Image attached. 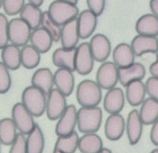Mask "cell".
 <instances>
[{"label": "cell", "instance_id": "6da1fadb", "mask_svg": "<svg viewBox=\"0 0 158 153\" xmlns=\"http://www.w3.org/2000/svg\"><path fill=\"white\" fill-rule=\"evenodd\" d=\"M102 119L101 109L97 107H83L77 112V124L80 132L95 133L100 128Z\"/></svg>", "mask_w": 158, "mask_h": 153}, {"label": "cell", "instance_id": "7a4b0ae2", "mask_svg": "<svg viewBox=\"0 0 158 153\" xmlns=\"http://www.w3.org/2000/svg\"><path fill=\"white\" fill-rule=\"evenodd\" d=\"M102 97L101 88L95 82L84 80L78 85L77 100L83 107H97L101 102Z\"/></svg>", "mask_w": 158, "mask_h": 153}, {"label": "cell", "instance_id": "3957f363", "mask_svg": "<svg viewBox=\"0 0 158 153\" xmlns=\"http://www.w3.org/2000/svg\"><path fill=\"white\" fill-rule=\"evenodd\" d=\"M46 95L34 86L27 87L22 94V103L33 116L40 117L46 110Z\"/></svg>", "mask_w": 158, "mask_h": 153}, {"label": "cell", "instance_id": "277c9868", "mask_svg": "<svg viewBox=\"0 0 158 153\" xmlns=\"http://www.w3.org/2000/svg\"><path fill=\"white\" fill-rule=\"evenodd\" d=\"M48 13L52 19L60 26L77 18L79 11L77 6L71 5L65 0H57L50 4Z\"/></svg>", "mask_w": 158, "mask_h": 153}, {"label": "cell", "instance_id": "5b68a950", "mask_svg": "<svg viewBox=\"0 0 158 153\" xmlns=\"http://www.w3.org/2000/svg\"><path fill=\"white\" fill-rule=\"evenodd\" d=\"M9 41L18 47L27 45L30 39L31 29L21 18H14L9 22Z\"/></svg>", "mask_w": 158, "mask_h": 153}, {"label": "cell", "instance_id": "8992f818", "mask_svg": "<svg viewBox=\"0 0 158 153\" xmlns=\"http://www.w3.org/2000/svg\"><path fill=\"white\" fill-rule=\"evenodd\" d=\"M97 83L104 90H110L115 88L118 80V68L112 62H105L97 72Z\"/></svg>", "mask_w": 158, "mask_h": 153}, {"label": "cell", "instance_id": "52a82bcc", "mask_svg": "<svg viewBox=\"0 0 158 153\" xmlns=\"http://www.w3.org/2000/svg\"><path fill=\"white\" fill-rule=\"evenodd\" d=\"M33 116L29 113L22 103L14 105L12 109V119L20 133L28 135L35 127Z\"/></svg>", "mask_w": 158, "mask_h": 153}, {"label": "cell", "instance_id": "ba28073f", "mask_svg": "<svg viewBox=\"0 0 158 153\" xmlns=\"http://www.w3.org/2000/svg\"><path fill=\"white\" fill-rule=\"evenodd\" d=\"M65 97L56 89H53L48 95L46 110L50 120L58 119L64 113L67 107Z\"/></svg>", "mask_w": 158, "mask_h": 153}, {"label": "cell", "instance_id": "9c48e42d", "mask_svg": "<svg viewBox=\"0 0 158 153\" xmlns=\"http://www.w3.org/2000/svg\"><path fill=\"white\" fill-rule=\"evenodd\" d=\"M94 59L88 42H83L77 48L76 71L81 75H87L94 67Z\"/></svg>", "mask_w": 158, "mask_h": 153}, {"label": "cell", "instance_id": "30bf717a", "mask_svg": "<svg viewBox=\"0 0 158 153\" xmlns=\"http://www.w3.org/2000/svg\"><path fill=\"white\" fill-rule=\"evenodd\" d=\"M77 123V112L76 107L70 105L59 118L56 127L55 132L58 137L66 136L74 131Z\"/></svg>", "mask_w": 158, "mask_h": 153}, {"label": "cell", "instance_id": "8fae6325", "mask_svg": "<svg viewBox=\"0 0 158 153\" xmlns=\"http://www.w3.org/2000/svg\"><path fill=\"white\" fill-rule=\"evenodd\" d=\"M89 45L94 60L101 62L109 57L111 52L110 42L105 35L97 34L91 38Z\"/></svg>", "mask_w": 158, "mask_h": 153}, {"label": "cell", "instance_id": "7c38bea8", "mask_svg": "<svg viewBox=\"0 0 158 153\" xmlns=\"http://www.w3.org/2000/svg\"><path fill=\"white\" fill-rule=\"evenodd\" d=\"M131 47L135 56L141 57L145 54L156 53L158 51L156 37L138 35L131 42Z\"/></svg>", "mask_w": 158, "mask_h": 153}, {"label": "cell", "instance_id": "4fadbf2b", "mask_svg": "<svg viewBox=\"0 0 158 153\" xmlns=\"http://www.w3.org/2000/svg\"><path fill=\"white\" fill-rule=\"evenodd\" d=\"M77 48L56 49L52 54L54 65L59 68H64L73 72L76 71Z\"/></svg>", "mask_w": 158, "mask_h": 153}, {"label": "cell", "instance_id": "5bb4252c", "mask_svg": "<svg viewBox=\"0 0 158 153\" xmlns=\"http://www.w3.org/2000/svg\"><path fill=\"white\" fill-rule=\"evenodd\" d=\"M143 125L139 112L136 109H133L128 115L125 126L131 145H135L139 142L143 133Z\"/></svg>", "mask_w": 158, "mask_h": 153}, {"label": "cell", "instance_id": "9a60e30c", "mask_svg": "<svg viewBox=\"0 0 158 153\" xmlns=\"http://www.w3.org/2000/svg\"><path fill=\"white\" fill-rule=\"evenodd\" d=\"M125 126V120L122 115L111 114L107 119L105 123V135L110 140H118L123 135Z\"/></svg>", "mask_w": 158, "mask_h": 153}, {"label": "cell", "instance_id": "2e32d148", "mask_svg": "<svg viewBox=\"0 0 158 153\" xmlns=\"http://www.w3.org/2000/svg\"><path fill=\"white\" fill-rule=\"evenodd\" d=\"M118 80L121 84L126 87L129 83L137 80H142L146 75V69L140 63H134L130 66L118 68Z\"/></svg>", "mask_w": 158, "mask_h": 153}, {"label": "cell", "instance_id": "e0dca14e", "mask_svg": "<svg viewBox=\"0 0 158 153\" xmlns=\"http://www.w3.org/2000/svg\"><path fill=\"white\" fill-rule=\"evenodd\" d=\"M125 97L121 88H114L108 91L104 100V107L108 113L119 114L124 107Z\"/></svg>", "mask_w": 158, "mask_h": 153}, {"label": "cell", "instance_id": "ac0fdd59", "mask_svg": "<svg viewBox=\"0 0 158 153\" xmlns=\"http://www.w3.org/2000/svg\"><path fill=\"white\" fill-rule=\"evenodd\" d=\"M54 82L59 91L64 96L72 93L75 86V78L72 72L64 68H59L54 75Z\"/></svg>", "mask_w": 158, "mask_h": 153}, {"label": "cell", "instance_id": "d6986e66", "mask_svg": "<svg viewBox=\"0 0 158 153\" xmlns=\"http://www.w3.org/2000/svg\"><path fill=\"white\" fill-rule=\"evenodd\" d=\"M80 38L77 18L63 26L61 29L60 38L63 48L70 49L76 48Z\"/></svg>", "mask_w": 158, "mask_h": 153}, {"label": "cell", "instance_id": "ffe728a7", "mask_svg": "<svg viewBox=\"0 0 158 153\" xmlns=\"http://www.w3.org/2000/svg\"><path fill=\"white\" fill-rule=\"evenodd\" d=\"M31 82L32 86L38 88L48 96L54 84V75L49 68H40L33 74Z\"/></svg>", "mask_w": 158, "mask_h": 153}, {"label": "cell", "instance_id": "44dd1931", "mask_svg": "<svg viewBox=\"0 0 158 153\" xmlns=\"http://www.w3.org/2000/svg\"><path fill=\"white\" fill-rule=\"evenodd\" d=\"M78 19L80 38L86 39L92 36L97 24V17L89 9L81 12Z\"/></svg>", "mask_w": 158, "mask_h": 153}, {"label": "cell", "instance_id": "7402d4cb", "mask_svg": "<svg viewBox=\"0 0 158 153\" xmlns=\"http://www.w3.org/2000/svg\"><path fill=\"white\" fill-rule=\"evenodd\" d=\"M114 64L118 68H123L134 63L135 55L131 47L126 43L118 44L113 52Z\"/></svg>", "mask_w": 158, "mask_h": 153}, {"label": "cell", "instance_id": "603a6c76", "mask_svg": "<svg viewBox=\"0 0 158 153\" xmlns=\"http://www.w3.org/2000/svg\"><path fill=\"white\" fill-rule=\"evenodd\" d=\"M30 41L31 45L41 54L49 51L54 42L51 35L42 27L33 30Z\"/></svg>", "mask_w": 158, "mask_h": 153}, {"label": "cell", "instance_id": "cb8c5ba5", "mask_svg": "<svg viewBox=\"0 0 158 153\" xmlns=\"http://www.w3.org/2000/svg\"><path fill=\"white\" fill-rule=\"evenodd\" d=\"M127 101L132 106L136 107L143 103L145 100L146 90L145 84L142 80L135 81L126 87Z\"/></svg>", "mask_w": 158, "mask_h": 153}, {"label": "cell", "instance_id": "d4e9b609", "mask_svg": "<svg viewBox=\"0 0 158 153\" xmlns=\"http://www.w3.org/2000/svg\"><path fill=\"white\" fill-rule=\"evenodd\" d=\"M135 30L139 35L156 37L158 36V19L153 14H146L137 20Z\"/></svg>", "mask_w": 158, "mask_h": 153}, {"label": "cell", "instance_id": "484cf974", "mask_svg": "<svg viewBox=\"0 0 158 153\" xmlns=\"http://www.w3.org/2000/svg\"><path fill=\"white\" fill-rule=\"evenodd\" d=\"M1 57L3 63L10 70H17L21 65L20 50L14 44H8L2 50Z\"/></svg>", "mask_w": 158, "mask_h": 153}, {"label": "cell", "instance_id": "4316f807", "mask_svg": "<svg viewBox=\"0 0 158 153\" xmlns=\"http://www.w3.org/2000/svg\"><path fill=\"white\" fill-rule=\"evenodd\" d=\"M139 112L143 125H153L158 119V101L150 97L143 102Z\"/></svg>", "mask_w": 158, "mask_h": 153}, {"label": "cell", "instance_id": "83f0119b", "mask_svg": "<svg viewBox=\"0 0 158 153\" xmlns=\"http://www.w3.org/2000/svg\"><path fill=\"white\" fill-rule=\"evenodd\" d=\"M78 148L82 153H98L103 149V142L97 134L86 133L79 139Z\"/></svg>", "mask_w": 158, "mask_h": 153}, {"label": "cell", "instance_id": "f1b7e54d", "mask_svg": "<svg viewBox=\"0 0 158 153\" xmlns=\"http://www.w3.org/2000/svg\"><path fill=\"white\" fill-rule=\"evenodd\" d=\"M43 13L40 8L30 3L24 5L20 13V18L26 22L32 30L39 28L41 23Z\"/></svg>", "mask_w": 158, "mask_h": 153}, {"label": "cell", "instance_id": "f546056e", "mask_svg": "<svg viewBox=\"0 0 158 153\" xmlns=\"http://www.w3.org/2000/svg\"><path fill=\"white\" fill-rule=\"evenodd\" d=\"M27 153H43L44 146L43 134L38 124L28 135L26 139Z\"/></svg>", "mask_w": 158, "mask_h": 153}, {"label": "cell", "instance_id": "4dcf8cb0", "mask_svg": "<svg viewBox=\"0 0 158 153\" xmlns=\"http://www.w3.org/2000/svg\"><path fill=\"white\" fill-rule=\"evenodd\" d=\"M17 128L13 119H3L0 121V142L5 145H12L17 133Z\"/></svg>", "mask_w": 158, "mask_h": 153}, {"label": "cell", "instance_id": "1f68e13d", "mask_svg": "<svg viewBox=\"0 0 158 153\" xmlns=\"http://www.w3.org/2000/svg\"><path fill=\"white\" fill-rule=\"evenodd\" d=\"M20 52L21 64L25 68L32 69L38 66L40 62V53L32 45L23 46Z\"/></svg>", "mask_w": 158, "mask_h": 153}, {"label": "cell", "instance_id": "d6a6232c", "mask_svg": "<svg viewBox=\"0 0 158 153\" xmlns=\"http://www.w3.org/2000/svg\"><path fill=\"white\" fill-rule=\"evenodd\" d=\"M79 138L74 131L68 135L58 137L54 149L63 153H74L78 147Z\"/></svg>", "mask_w": 158, "mask_h": 153}, {"label": "cell", "instance_id": "836d02e7", "mask_svg": "<svg viewBox=\"0 0 158 153\" xmlns=\"http://www.w3.org/2000/svg\"><path fill=\"white\" fill-rule=\"evenodd\" d=\"M41 25L43 28L46 30L51 35L54 42H58L60 40L61 28L59 25L52 19L48 14V11L43 12Z\"/></svg>", "mask_w": 158, "mask_h": 153}, {"label": "cell", "instance_id": "e575fe53", "mask_svg": "<svg viewBox=\"0 0 158 153\" xmlns=\"http://www.w3.org/2000/svg\"><path fill=\"white\" fill-rule=\"evenodd\" d=\"M24 0H4L2 6L6 14L9 16H14L20 14L24 5Z\"/></svg>", "mask_w": 158, "mask_h": 153}, {"label": "cell", "instance_id": "d590c367", "mask_svg": "<svg viewBox=\"0 0 158 153\" xmlns=\"http://www.w3.org/2000/svg\"><path fill=\"white\" fill-rule=\"evenodd\" d=\"M11 86V78L8 69L0 62V94L7 92Z\"/></svg>", "mask_w": 158, "mask_h": 153}, {"label": "cell", "instance_id": "8d00e7d4", "mask_svg": "<svg viewBox=\"0 0 158 153\" xmlns=\"http://www.w3.org/2000/svg\"><path fill=\"white\" fill-rule=\"evenodd\" d=\"M9 22L7 18L3 14H0V49L2 50L8 45L9 41Z\"/></svg>", "mask_w": 158, "mask_h": 153}, {"label": "cell", "instance_id": "74e56055", "mask_svg": "<svg viewBox=\"0 0 158 153\" xmlns=\"http://www.w3.org/2000/svg\"><path fill=\"white\" fill-rule=\"evenodd\" d=\"M9 153H27V143L24 135L19 133L12 143Z\"/></svg>", "mask_w": 158, "mask_h": 153}, {"label": "cell", "instance_id": "f35d334b", "mask_svg": "<svg viewBox=\"0 0 158 153\" xmlns=\"http://www.w3.org/2000/svg\"><path fill=\"white\" fill-rule=\"evenodd\" d=\"M146 93L149 97L158 101V79L151 77L145 83Z\"/></svg>", "mask_w": 158, "mask_h": 153}, {"label": "cell", "instance_id": "ab89813d", "mask_svg": "<svg viewBox=\"0 0 158 153\" xmlns=\"http://www.w3.org/2000/svg\"><path fill=\"white\" fill-rule=\"evenodd\" d=\"M89 10L96 16H99L102 14L105 9L106 1L104 0H88L86 1Z\"/></svg>", "mask_w": 158, "mask_h": 153}, {"label": "cell", "instance_id": "60d3db41", "mask_svg": "<svg viewBox=\"0 0 158 153\" xmlns=\"http://www.w3.org/2000/svg\"><path fill=\"white\" fill-rule=\"evenodd\" d=\"M150 137L152 143L158 146V119L152 125Z\"/></svg>", "mask_w": 158, "mask_h": 153}, {"label": "cell", "instance_id": "b9f144b4", "mask_svg": "<svg viewBox=\"0 0 158 153\" xmlns=\"http://www.w3.org/2000/svg\"><path fill=\"white\" fill-rule=\"evenodd\" d=\"M149 72L152 77L158 79V53L156 54V60L149 67Z\"/></svg>", "mask_w": 158, "mask_h": 153}, {"label": "cell", "instance_id": "7bdbcfd3", "mask_svg": "<svg viewBox=\"0 0 158 153\" xmlns=\"http://www.w3.org/2000/svg\"><path fill=\"white\" fill-rule=\"evenodd\" d=\"M151 11L153 14L158 19V0H151L149 2Z\"/></svg>", "mask_w": 158, "mask_h": 153}, {"label": "cell", "instance_id": "ee69618b", "mask_svg": "<svg viewBox=\"0 0 158 153\" xmlns=\"http://www.w3.org/2000/svg\"><path fill=\"white\" fill-rule=\"evenodd\" d=\"M43 2L44 1L43 0H30L29 1V3L35 7H38V8L42 5Z\"/></svg>", "mask_w": 158, "mask_h": 153}, {"label": "cell", "instance_id": "f6af8a7d", "mask_svg": "<svg viewBox=\"0 0 158 153\" xmlns=\"http://www.w3.org/2000/svg\"><path fill=\"white\" fill-rule=\"evenodd\" d=\"M65 1L69 4L72 6H77V4L78 2V1L77 0H65Z\"/></svg>", "mask_w": 158, "mask_h": 153}, {"label": "cell", "instance_id": "bcb514c9", "mask_svg": "<svg viewBox=\"0 0 158 153\" xmlns=\"http://www.w3.org/2000/svg\"><path fill=\"white\" fill-rule=\"evenodd\" d=\"M98 153H111V151L109 149L103 148L102 150Z\"/></svg>", "mask_w": 158, "mask_h": 153}, {"label": "cell", "instance_id": "7dc6e473", "mask_svg": "<svg viewBox=\"0 0 158 153\" xmlns=\"http://www.w3.org/2000/svg\"><path fill=\"white\" fill-rule=\"evenodd\" d=\"M150 153H158V149H155Z\"/></svg>", "mask_w": 158, "mask_h": 153}, {"label": "cell", "instance_id": "c3c4849f", "mask_svg": "<svg viewBox=\"0 0 158 153\" xmlns=\"http://www.w3.org/2000/svg\"><path fill=\"white\" fill-rule=\"evenodd\" d=\"M53 153H63L59 151H57V150H55L54 149V150Z\"/></svg>", "mask_w": 158, "mask_h": 153}, {"label": "cell", "instance_id": "681fc988", "mask_svg": "<svg viewBox=\"0 0 158 153\" xmlns=\"http://www.w3.org/2000/svg\"><path fill=\"white\" fill-rule=\"evenodd\" d=\"M3 5V1L2 0H0V9H1L2 6Z\"/></svg>", "mask_w": 158, "mask_h": 153}, {"label": "cell", "instance_id": "f907efd6", "mask_svg": "<svg viewBox=\"0 0 158 153\" xmlns=\"http://www.w3.org/2000/svg\"><path fill=\"white\" fill-rule=\"evenodd\" d=\"M1 143V142H0V143ZM0 153H1V144H0Z\"/></svg>", "mask_w": 158, "mask_h": 153}, {"label": "cell", "instance_id": "816d5d0a", "mask_svg": "<svg viewBox=\"0 0 158 153\" xmlns=\"http://www.w3.org/2000/svg\"></svg>", "mask_w": 158, "mask_h": 153}]
</instances>
